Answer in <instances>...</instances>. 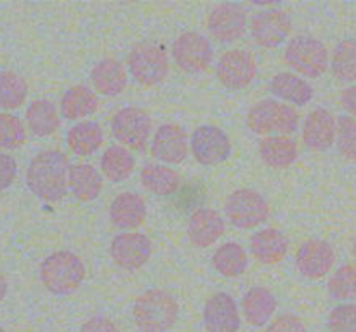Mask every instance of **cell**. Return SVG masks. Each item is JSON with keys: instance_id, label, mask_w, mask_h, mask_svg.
I'll use <instances>...</instances> for the list:
<instances>
[{"instance_id": "obj_1", "label": "cell", "mask_w": 356, "mask_h": 332, "mask_svg": "<svg viewBox=\"0 0 356 332\" xmlns=\"http://www.w3.org/2000/svg\"><path fill=\"white\" fill-rule=\"evenodd\" d=\"M68 157L59 150H47L35 157L26 171L31 193L45 202L61 200L68 190Z\"/></svg>"}, {"instance_id": "obj_2", "label": "cell", "mask_w": 356, "mask_h": 332, "mask_svg": "<svg viewBox=\"0 0 356 332\" xmlns=\"http://www.w3.org/2000/svg\"><path fill=\"white\" fill-rule=\"evenodd\" d=\"M134 322L141 332H167L179 315L177 301L162 289H149L134 303Z\"/></svg>"}, {"instance_id": "obj_3", "label": "cell", "mask_w": 356, "mask_h": 332, "mask_svg": "<svg viewBox=\"0 0 356 332\" xmlns=\"http://www.w3.org/2000/svg\"><path fill=\"white\" fill-rule=\"evenodd\" d=\"M86 268L76 254L59 251L45 258L40 267V280L49 292L58 296L72 294L80 287Z\"/></svg>"}, {"instance_id": "obj_4", "label": "cell", "mask_w": 356, "mask_h": 332, "mask_svg": "<svg viewBox=\"0 0 356 332\" xmlns=\"http://www.w3.org/2000/svg\"><path fill=\"white\" fill-rule=\"evenodd\" d=\"M247 125L256 134H291L298 129L299 115L294 108L275 100H263L247 113Z\"/></svg>"}, {"instance_id": "obj_5", "label": "cell", "mask_w": 356, "mask_h": 332, "mask_svg": "<svg viewBox=\"0 0 356 332\" xmlns=\"http://www.w3.org/2000/svg\"><path fill=\"white\" fill-rule=\"evenodd\" d=\"M285 61L301 75L316 79L329 68V52L322 40L309 35H299L289 42Z\"/></svg>"}, {"instance_id": "obj_6", "label": "cell", "mask_w": 356, "mask_h": 332, "mask_svg": "<svg viewBox=\"0 0 356 332\" xmlns=\"http://www.w3.org/2000/svg\"><path fill=\"white\" fill-rule=\"evenodd\" d=\"M129 70L141 86L152 87L165 80L169 59L162 45L155 42H139L129 54Z\"/></svg>"}, {"instance_id": "obj_7", "label": "cell", "mask_w": 356, "mask_h": 332, "mask_svg": "<svg viewBox=\"0 0 356 332\" xmlns=\"http://www.w3.org/2000/svg\"><path fill=\"white\" fill-rule=\"evenodd\" d=\"M226 216L236 228L250 230L266 221L270 216V205L256 190L242 188L233 191L226 200Z\"/></svg>"}, {"instance_id": "obj_8", "label": "cell", "mask_w": 356, "mask_h": 332, "mask_svg": "<svg viewBox=\"0 0 356 332\" xmlns=\"http://www.w3.org/2000/svg\"><path fill=\"white\" fill-rule=\"evenodd\" d=\"M111 132L113 138L124 146L134 152H143L152 134V118L141 108L127 106L113 117Z\"/></svg>"}, {"instance_id": "obj_9", "label": "cell", "mask_w": 356, "mask_h": 332, "mask_svg": "<svg viewBox=\"0 0 356 332\" xmlns=\"http://www.w3.org/2000/svg\"><path fill=\"white\" fill-rule=\"evenodd\" d=\"M172 56L181 70L186 73H200L212 61V45L204 35L186 31L179 35L172 45Z\"/></svg>"}, {"instance_id": "obj_10", "label": "cell", "mask_w": 356, "mask_h": 332, "mask_svg": "<svg viewBox=\"0 0 356 332\" xmlns=\"http://www.w3.org/2000/svg\"><path fill=\"white\" fill-rule=\"evenodd\" d=\"M292 21L282 9H263L250 19V35L259 45L268 49L278 47L287 40Z\"/></svg>"}, {"instance_id": "obj_11", "label": "cell", "mask_w": 356, "mask_h": 332, "mask_svg": "<svg viewBox=\"0 0 356 332\" xmlns=\"http://www.w3.org/2000/svg\"><path fill=\"white\" fill-rule=\"evenodd\" d=\"M191 152L202 166H218L232 153V143L225 131L214 125H202L191 136Z\"/></svg>"}, {"instance_id": "obj_12", "label": "cell", "mask_w": 356, "mask_h": 332, "mask_svg": "<svg viewBox=\"0 0 356 332\" xmlns=\"http://www.w3.org/2000/svg\"><path fill=\"white\" fill-rule=\"evenodd\" d=\"M152 242L143 233H122L113 239L110 256L115 263L125 270H138L145 267L152 258Z\"/></svg>"}, {"instance_id": "obj_13", "label": "cell", "mask_w": 356, "mask_h": 332, "mask_svg": "<svg viewBox=\"0 0 356 332\" xmlns=\"http://www.w3.org/2000/svg\"><path fill=\"white\" fill-rule=\"evenodd\" d=\"M209 31L221 42H235L247 30V13L238 3H221L207 17Z\"/></svg>"}, {"instance_id": "obj_14", "label": "cell", "mask_w": 356, "mask_h": 332, "mask_svg": "<svg viewBox=\"0 0 356 332\" xmlns=\"http://www.w3.org/2000/svg\"><path fill=\"white\" fill-rule=\"evenodd\" d=\"M218 79L228 89H243L256 79V61L245 51H228L218 63Z\"/></svg>"}, {"instance_id": "obj_15", "label": "cell", "mask_w": 356, "mask_h": 332, "mask_svg": "<svg viewBox=\"0 0 356 332\" xmlns=\"http://www.w3.org/2000/svg\"><path fill=\"white\" fill-rule=\"evenodd\" d=\"M334 261H336V256H334L332 246L323 240H309L302 244L296 256L298 270L301 271L302 277L312 278V280L325 277L332 268Z\"/></svg>"}, {"instance_id": "obj_16", "label": "cell", "mask_w": 356, "mask_h": 332, "mask_svg": "<svg viewBox=\"0 0 356 332\" xmlns=\"http://www.w3.org/2000/svg\"><path fill=\"white\" fill-rule=\"evenodd\" d=\"M152 153L155 159L165 164H179L188 155V134L176 124L159 127L152 141Z\"/></svg>"}, {"instance_id": "obj_17", "label": "cell", "mask_w": 356, "mask_h": 332, "mask_svg": "<svg viewBox=\"0 0 356 332\" xmlns=\"http://www.w3.org/2000/svg\"><path fill=\"white\" fill-rule=\"evenodd\" d=\"M204 322L207 332H238L240 313L235 299L226 292H218L204 308Z\"/></svg>"}, {"instance_id": "obj_18", "label": "cell", "mask_w": 356, "mask_h": 332, "mask_svg": "<svg viewBox=\"0 0 356 332\" xmlns=\"http://www.w3.org/2000/svg\"><path fill=\"white\" fill-rule=\"evenodd\" d=\"M336 132L337 124L332 113L323 108H316L306 117L305 124H302V141L315 152H325L332 146Z\"/></svg>"}, {"instance_id": "obj_19", "label": "cell", "mask_w": 356, "mask_h": 332, "mask_svg": "<svg viewBox=\"0 0 356 332\" xmlns=\"http://www.w3.org/2000/svg\"><path fill=\"white\" fill-rule=\"evenodd\" d=\"M225 233V219L214 209L202 207L191 214L188 223L190 240L198 247H209Z\"/></svg>"}, {"instance_id": "obj_20", "label": "cell", "mask_w": 356, "mask_h": 332, "mask_svg": "<svg viewBox=\"0 0 356 332\" xmlns=\"http://www.w3.org/2000/svg\"><path fill=\"white\" fill-rule=\"evenodd\" d=\"M110 218L118 228H138L146 219V204L138 193L125 191L120 193L110 205Z\"/></svg>"}, {"instance_id": "obj_21", "label": "cell", "mask_w": 356, "mask_h": 332, "mask_svg": "<svg viewBox=\"0 0 356 332\" xmlns=\"http://www.w3.org/2000/svg\"><path fill=\"white\" fill-rule=\"evenodd\" d=\"M254 258L263 264H277L285 258L289 251V239L275 228L257 232L250 240Z\"/></svg>"}, {"instance_id": "obj_22", "label": "cell", "mask_w": 356, "mask_h": 332, "mask_svg": "<svg viewBox=\"0 0 356 332\" xmlns=\"http://www.w3.org/2000/svg\"><path fill=\"white\" fill-rule=\"evenodd\" d=\"M68 188L79 200L90 202L101 193L103 177L89 164H75L68 171Z\"/></svg>"}, {"instance_id": "obj_23", "label": "cell", "mask_w": 356, "mask_h": 332, "mask_svg": "<svg viewBox=\"0 0 356 332\" xmlns=\"http://www.w3.org/2000/svg\"><path fill=\"white\" fill-rule=\"evenodd\" d=\"M94 87L104 96H118L127 86V75L124 66L115 59H103L97 63L90 73Z\"/></svg>"}, {"instance_id": "obj_24", "label": "cell", "mask_w": 356, "mask_h": 332, "mask_svg": "<svg viewBox=\"0 0 356 332\" xmlns=\"http://www.w3.org/2000/svg\"><path fill=\"white\" fill-rule=\"evenodd\" d=\"M242 308L247 322L254 327H261L273 317L277 310V298L268 289L254 287L243 296Z\"/></svg>"}, {"instance_id": "obj_25", "label": "cell", "mask_w": 356, "mask_h": 332, "mask_svg": "<svg viewBox=\"0 0 356 332\" xmlns=\"http://www.w3.org/2000/svg\"><path fill=\"white\" fill-rule=\"evenodd\" d=\"M259 155L266 166L285 169L298 159V145L289 136H270L261 141Z\"/></svg>"}, {"instance_id": "obj_26", "label": "cell", "mask_w": 356, "mask_h": 332, "mask_svg": "<svg viewBox=\"0 0 356 332\" xmlns=\"http://www.w3.org/2000/svg\"><path fill=\"white\" fill-rule=\"evenodd\" d=\"M270 87L275 96L282 97L285 101H291V103L298 104V106H305L313 97L312 86L305 82V79L294 75V73H278V75L273 77Z\"/></svg>"}, {"instance_id": "obj_27", "label": "cell", "mask_w": 356, "mask_h": 332, "mask_svg": "<svg viewBox=\"0 0 356 332\" xmlns=\"http://www.w3.org/2000/svg\"><path fill=\"white\" fill-rule=\"evenodd\" d=\"M141 183L152 193L167 197L176 193L177 188L181 187V176L170 167L149 164L141 171Z\"/></svg>"}, {"instance_id": "obj_28", "label": "cell", "mask_w": 356, "mask_h": 332, "mask_svg": "<svg viewBox=\"0 0 356 332\" xmlns=\"http://www.w3.org/2000/svg\"><path fill=\"white\" fill-rule=\"evenodd\" d=\"M97 110V96L86 86H75L65 93L61 100V111L70 120H80Z\"/></svg>"}, {"instance_id": "obj_29", "label": "cell", "mask_w": 356, "mask_h": 332, "mask_svg": "<svg viewBox=\"0 0 356 332\" xmlns=\"http://www.w3.org/2000/svg\"><path fill=\"white\" fill-rule=\"evenodd\" d=\"M26 122L35 136H51L59 127V115L54 103L47 100H37L28 106Z\"/></svg>"}, {"instance_id": "obj_30", "label": "cell", "mask_w": 356, "mask_h": 332, "mask_svg": "<svg viewBox=\"0 0 356 332\" xmlns=\"http://www.w3.org/2000/svg\"><path fill=\"white\" fill-rule=\"evenodd\" d=\"M212 264L225 277L236 278L247 270L249 258H247L245 249L240 244L228 242L216 251L214 256H212Z\"/></svg>"}, {"instance_id": "obj_31", "label": "cell", "mask_w": 356, "mask_h": 332, "mask_svg": "<svg viewBox=\"0 0 356 332\" xmlns=\"http://www.w3.org/2000/svg\"><path fill=\"white\" fill-rule=\"evenodd\" d=\"M136 160L125 146H110L101 159L103 174L113 183L127 180L134 173Z\"/></svg>"}, {"instance_id": "obj_32", "label": "cell", "mask_w": 356, "mask_h": 332, "mask_svg": "<svg viewBox=\"0 0 356 332\" xmlns=\"http://www.w3.org/2000/svg\"><path fill=\"white\" fill-rule=\"evenodd\" d=\"M103 143V129L96 122H82L68 131V146L76 155H90Z\"/></svg>"}, {"instance_id": "obj_33", "label": "cell", "mask_w": 356, "mask_h": 332, "mask_svg": "<svg viewBox=\"0 0 356 332\" xmlns=\"http://www.w3.org/2000/svg\"><path fill=\"white\" fill-rule=\"evenodd\" d=\"M28 94L26 82L13 72L0 73V108L14 110L24 103Z\"/></svg>"}, {"instance_id": "obj_34", "label": "cell", "mask_w": 356, "mask_h": 332, "mask_svg": "<svg viewBox=\"0 0 356 332\" xmlns=\"http://www.w3.org/2000/svg\"><path fill=\"white\" fill-rule=\"evenodd\" d=\"M332 72L343 82H356V40L348 38L336 47L332 56Z\"/></svg>"}, {"instance_id": "obj_35", "label": "cell", "mask_w": 356, "mask_h": 332, "mask_svg": "<svg viewBox=\"0 0 356 332\" xmlns=\"http://www.w3.org/2000/svg\"><path fill=\"white\" fill-rule=\"evenodd\" d=\"M329 292L336 299H356V267H341L329 280Z\"/></svg>"}, {"instance_id": "obj_36", "label": "cell", "mask_w": 356, "mask_h": 332, "mask_svg": "<svg viewBox=\"0 0 356 332\" xmlns=\"http://www.w3.org/2000/svg\"><path fill=\"white\" fill-rule=\"evenodd\" d=\"M24 141H26V129L23 122L14 115H0V146L13 150L19 148Z\"/></svg>"}, {"instance_id": "obj_37", "label": "cell", "mask_w": 356, "mask_h": 332, "mask_svg": "<svg viewBox=\"0 0 356 332\" xmlns=\"http://www.w3.org/2000/svg\"><path fill=\"white\" fill-rule=\"evenodd\" d=\"M337 146L343 157L356 160V120L353 117H339L337 122Z\"/></svg>"}, {"instance_id": "obj_38", "label": "cell", "mask_w": 356, "mask_h": 332, "mask_svg": "<svg viewBox=\"0 0 356 332\" xmlns=\"http://www.w3.org/2000/svg\"><path fill=\"white\" fill-rule=\"evenodd\" d=\"M330 332H356V305H341L329 315Z\"/></svg>"}, {"instance_id": "obj_39", "label": "cell", "mask_w": 356, "mask_h": 332, "mask_svg": "<svg viewBox=\"0 0 356 332\" xmlns=\"http://www.w3.org/2000/svg\"><path fill=\"white\" fill-rule=\"evenodd\" d=\"M264 332H306V327L299 317L282 315L275 319Z\"/></svg>"}, {"instance_id": "obj_40", "label": "cell", "mask_w": 356, "mask_h": 332, "mask_svg": "<svg viewBox=\"0 0 356 332\" xmlns=\"http://www.w3.org/2000/svg\"><path fill=\"white\" fill-rule=\"evenodd\" d=\"M16 160L10 155H7V153L0 152V191L13 184V181L16 180Z\"/></svg>"}, {"instance_id": "obj_41", "label": "cell", "mask_w": 356, "mask_h": 332, "mask_svg": "<svg viewBox=\"0 0 356 332\" xmlns=\"http://www.w3.org/2000/svg\"><path fill=\"white\" fill-rule=\"evenodd\" d=\"M80 332H118L117 326L104 317H94L82 326Z\"/></svg>"}, {"instance_id": "obj_42", "label": "cell", "mask_w": 356, "mask_h": 332, "mask_svg": "<svg viewBox=\"0 0 356 332\" xmlns=\"http://www.w3.org/2000/svg\"><path fill=\"white\" fill-rule=\"evenodd\" d=\"M343 104L351 115H355V117H356V86L344 90V93H343Z\"/></svg>"}, {"instance_id": "obj_43", "label": "cell", "mask_w": 356, "mask_h": 332, "mask_svg": "<svg viewBox=\"0 0 356 332\" xmlns=\"http://www.w3.org/2000/svg\"><path fill=\"white\" fill-rule=\"evenodd\" d=\"M6 292H7V280L2 274H0V301L6 298Z\"/></svg>"}, {"instance_id": "obj_44", "label": "cell", "mask_w": 356, "mask_h": 332, "mask_svg": "<svg viewBox=\"0 0 356 332\" xmlns=\"http://www.w3.org/2000/svg\"><path fill=\"white\" fill-rule=\"evenodd\" d=\"M353 254H355V258H356V239H355V242H353Z\"/></svg>"}, {"instance_id": "obj_45", "label": "cell", "mask_w": 356, "mask_h": 332, "mask_svg": "<svg viewBox=\"0 0 356 332\" xmlns=\"http://www.w3.org/2000/svg\"><path fill=\"white\" fill-rule=\"evenodd\" d=\"M0 332H6V331H3V329H2V327H0Z\"/></svg>"}]
</instances>
